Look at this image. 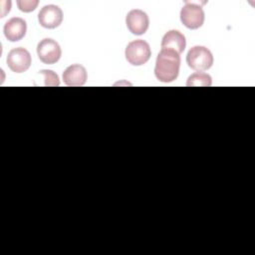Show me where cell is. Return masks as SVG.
Instances as JSON below:
<instances>
[{
    "instance_id": "8992f818",
    "label": "cell",
    "mask_w": 255,
    "mask_h": 255,
    "mask_svg": "<svg viewBox=\"0 0 255 255\" xmlns=\"http://www.w3.org/2000/svg\"><path fill=\"white\" fill-rule=\"evenodd\" d=\"M7 65L14 73L26 72L31 66V55L25 48H14L8 53Z\"/></svg>"
},
{
    "instance_id": "3957f363",
    "label": "cell",
    "mask_w": 255,
    "mask_h": 255,
    "mask_svg": "<svg viewBox=\"0 0 255 255\" xmlns=\"http://www.w3.org/2000/svg\"><path fill=\"white\" fill-rule=\"evenodd\" d=\"M125 55L128 62L132 66H141L149 60L151 50L147 42L138 39L128 44Z\"/></svg>"
},
{
    "instance_id": "7c38bea8",
    "label": "cell",
    "mask_w": 255,
    "mask_h": 255,
    "mask_svg": "<svg viewBox=\"0 0 255 255\" xmlns=\"http://www.w3.org/2000/svg\"><path fill=\"white\" fill-rule=\"evenodd\" d=\"M212 84L210 75L203 72H196L190 75L187 79L186 86L188 87H209Z\"/></svg>"
},
{
    "instance_id": "7a4b0ae2",
    "label": "cell",
    "mask_w": 255,
    "mask_h": 255,
    "mask_svg": "<svg viewBox=\"0 0 255 255\" xmlns=\"http://www.w3.org/2000/svg\"><path fill=\"white\" fill-rule=\"evenodd\" d=\"M186 63L189 68L196 72H204L211 68L213 56L209 49L203 46L192 47L186 55Z\"/></svg>"
},
{
    "instance_id": "52a82bcc",
    "label": "cell",
    "mask_w": 255,
    "mask_h": 255,
    "mask_svg": "<svg viewBox=\"0 0 255 255\" xmlns=\"http://www.w3.org/2000/svg\"><path fill=\"white\" fill-rule=\"evenodd\" d=\"M38 21L46 29H55L62 24L63 12L57 5H45L38 14Z\"/></svg>"
},
{
    "instance_id": "ba28073f",
    "label": "cell",
    "mask_w": 255,
    "mask_h": 255,
    "mask_svg": "<svg viewBox=\"0 0 255 255\" xmlns=\"http://www.w3.org/2000/svg\"><path fill=\"white\" fill-rule=\"evenodd\" d=\"M126 24L133 35L144 34L149 26V19L145 12L140 9L130 10L126 17Z\"/></svg>"
},
{
    "instance_id": "6da1fadb",
    "label": "cell",
    "mask_w": 255,
    "mask_h": 255,
    "mask_svg": "<svg viewBox=\"0 0 255 255\" xmlns=\"http://www.w3.org/2000/svg\"><path fill=\"white\" fill-rule=\"evenodd\" d=\"M179 68V54L170 49H161L155 62L154 75L156 79L162 83H170L177 78Z\"/></svg>"
},
{
    "instance_id": "277c9868",
    "label": "cell",
    "mask_w": 255,
    "mask_h": 255,
    "mask_svg": "<svg viewBox=\"0 0 255 255\" xmlns=\"http://www.w3.org/2000/svg\"><path fill=\"white\" fill-rule=\"evenodd\" d=\"M204 12L200 5L186 1L180 10V20L188 29H198L204 23Z\"/></svg>"
},
{
    "instance_id": "5bb4252c",
    "label": "cell",
    "mask_w": 255,
    "mask_h": 255,
    "mask_svg": "<svg viewBox=\"0 0 255 255\" xmlns=\"http://www.w3.org/2000/svg\"><path fill=\"white\" fill-rule=\"evenodd\" d=\"M38 1L35 0V1H17V5H18V8L22 11V12H31V11H34L38 5Z\"/></svg>"
},
{
    "instance_id": "4fadbf2b",
    "label": "cell",
    "mask_w": 255,
    "mask_h": 255,
    "mask_svg": "<svg viewBox=\"0 0 255 255\" xmlns=\"http://www.w3.org/2000/svg\"><path fill=\"white\" fill-rule=\"evenodd\" d=\"M43 80L44 86H48V87H58L60 86V80L57 74H55L53 71L51 70H41L39 71V74Z\"/></svg>"
},
{
    "instance_id": "8fae6325",
    "label": "cell",
    "mask_w": 255,
    "mask_h": 255,
    "mask_svg": "<svg viewBox=\"0 0 255 255\" xmlns=\"http://www.w3.org/2000/svg\"><path fill=\"white\" fill-rule=\"evenodd\" d=\"M185 46V37L177 30H170L166 32L161 40V49H170L179 55L184 51Z\"/></svg>"
},
{
    "instance_id": "9c48e42d",
    "label": "cell",
    "mask_w": 255,
    "mask_h": 255,
    "mask_svg": "<svg viewBox=\"0 0 255 255\" xmlns=\"http://www.w3.org/2000/svg\"><path fill=\"white\" fill-rule=\"evenodd\" d=\"M26 21L20 17H13L4 25V35L10 42H17L23 39L26 35Z\"/></svg>"
},
{
    "instance_id": "30bf717a",
    "label": "cell",
    "mask_w": 255,
    "mask_h": 255,
    "mask_svg": "<svg viewBox=\"0 0 255 255\" xmlns=\"http://www.w3.org/2000/svg\"><path fill=\"white\" fill-rule=\"evenodd\" d=\"M63 80L67 86L81 87L87 81V71L80 64L71 65L63 72Z\"/></svg>"
},
{
    "instance_id": "5b68a950",
    "label": "cell",
    "mask_w": 255,
    "mask_h": 255,
    "mask_svg": "<svg viewBox=\"0 0 255 255\" xmlns=\"http://www.w3.org/2000/svg\"><path fill=\"white\" fill-rule=\"evenodd\" d=\"M37 54L41 62L52 65L57 63L62 55L60 45L51 38H45L37 46Z\"/></svg>"
}]
</instances>
